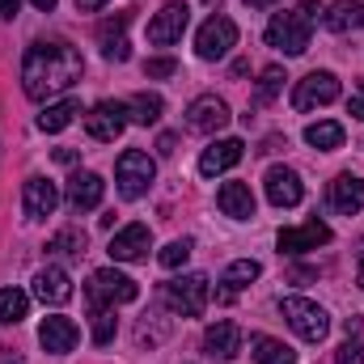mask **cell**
Returning a JSON list of instances; mask_svg holds the SVG:
<instances>
[{
    "label": "cell",
    "instance_id": "obj_44",
    "mask_svg": "<svg viewBox=\"0 0 364 364\" xmlns=\"http://www.w3.org/2000/svg\"><path fill=\"white\" fill-rule=\"evenodd\" d=\"M246 4H250V9H272L275 0H246Z\"/></svg>",
    "mask_w": 364,
    "mask_h": 364
},
{
    "label": "cell",
    "instance_id": "obj_18",
    "mask_svg": "<svg viewBox=\"0 0 364 364\" xmlns=\"http://www.w3.org/2000/svg\"><path fill=\"white\" fill-rule=\"evenodd\" d=\"M77 339H81V331H77L73 318H60V314H55V318H43V326H38V343H43L47 352H55V356L73 352Z\"/></svg>",
    "mask_w": 364,
    "mask_h": 364
},
{
    "label": "cell",
    "instance_id": "obj_5",
    "mask_svg": "<svg viewBox=\"0 0 364 364\" xmlns=\"http://www.w3.org/2000/svg\"><path fill=\"white\" fill-rule=\"evenodd\" d=\"M140 296V288H136V279L123 272H114V267H102V272L90 275V284H85V301L90 305H127V301H136Z\"/></svg>",
    "mask_w": 364,
    "mask_h": 364
},
{
    "label": "cell",
    "instance_id": "obj_26",
    "mask_svg": "<svg viewBox=\"0 0 364 364\" xmlns=\"http://www.w3.org/2000/svg\"><path fill=\"white\" fill-rule=\"evenodd\" d=\"M73 114H81V102H73V97L51 102V106L38 114V127H43V132H64V127L73 123Z\"/></svg>",
    "mask_w": 364,
    "mask_h": 364
},
{
    "label": "cell",
    "instance_id": "obj_40",
    "mask_svg": "<svg viewBox=\"0 0 364 364\" xmlns=\"http://www.w3.org/2000/svg\"><path fill=\"white\" fill-rule=\"evenodd\" d=\"M301 13H305L309 21H318V13H322V9H318V0H305V4H301Z\"/></svg>",
    "mask_w": 364,
    "mask_h": 364
},
{
    "label": "cell",
    "instance_id": "obj_43",
    "mask_svg": "<svg viewBox=\"0 0 364 364\" xmlns=\"http://www.w3.org/2000/svg\"><path fill=\"white\" fill-rule=\"evenodd\" d=\"M30 4H34V9H43V13H51V9H55V0H30Z\"/></svg>",
    "mask_w": 364,
    "mask_h": 364
},
{
    "label": "cell",
    "instance_id": "obj_2",
    "mask_svg": "<svg viewBox=\"0 0 364 364\" xmlns=\"http://www.w3.org/2000/svg\"><path fill=\"white\" fill-rule=\"evenodd\" d=\"M279 314L288 318V326L305 339V343H322L331 335V314L318 305V301H305V296H284L279 301Z\"/></svg>",
    "mask_w": 364,
    "mask_h": 364
},
{
    "label": "cell",
    "instance_id": "obj_31",
    "mask_svg": "<svg viewBox=\"0 0 364 364\" xmlns=\"http://www.w3.org/2000/svg\"><path fill=\"white\" fill-rule=\"evenodd\" d=\"M127 110H132V119H136V123H144V127H153V123L161 119V110H166V102H161L157 93H136V97L127 102Z\"/></svg>",
    "mask_w": 364,
    "mask_h": 364
},
{
    "label": "cell",
    "instance_id": "obj_25",
    "mask_svg": "<svg viewBox=\"0 0 364 364\" xmlns=\"http://www.w3.org/2000/svg\"><path fill=\"white\" fill-rule=\"evenodd\" d=\"M250 356L259 364H296V352L272 335H250Z\"/></svg>",
    "mask_w": 364,
    "mask_h": 364
},
{
    "label": "cell",
    "instance_id": "obj_30",
    "mask_svg": "<svg viewBox=\"0 0 364 364\" xmlns=\"http://www.w3.org/2000/svg\"><path fill=\"white\" fill-rule=\"evenodd\" d=\"M47 255H55V259H81V255H85V233H81V229L55 233V237L47 242Z\"/></svg>",
    "mask_w": 364,
    "mask_h": 364
},
{
    "label": "cell",
    "instance_id": "obj_9",
    "mask_svg": "<svg viewBox=\"0 0 364 364\" xmlns=\"http://www.w3.org/2000/svg\"><path fill=\"white\" fill-rule=\"evenodd\" d=\"M335 97H339V77L335 73H309L292 90V110H318V106H331Z\"/></svg>",
    "mask_w": 364,
    "mask_h": 364
},
{
    "label": "cell",
    "instance_id": "obj_15",
    "mask_svg": "<svg viewBox=\"0 0 364 364\" xmlns=\"http://www.w3.org/2000/svg\"><path fill=\"white\" fill-rule=\"evenodd\" d=\"M149 246H153L149 225H127V229H119V233L110 237V259H114V263H140V259L149 255Z\"/></svg>",
    "mask_w": 364,
    "mask_h": 364
},
{
    "label": "cell",
    "instance_id": "obj_7",
    "mask_svg": "<svg viewBox=\"0 0 364 364\" xmlns=\"http://www.w3.org/2000/svg\"><path fill=\"white\" fill-rule=\"evenodd\" d=\"M233 43H237V26H233L229 17H208V21L199 26V34H195L199 60H225V55L233 51Z\"/></svg>",
    "mask_w": 364,
    "mask_h": 364
},
{
    "label": "cell",
    "instance_id": "obj_36",
    "mask_svg": "<svg viewBox=\"0 0 364 364\" xmlns=\"http://www.w3.org/2000/svg\"><path fill=\"white\" fill-rule=\"evenodd\" d=\"M174 73H178V64H174L170 55H157V60H149V64H144V77H153V81L174 77Z\"/></svg>",
    "mask_w": 364,
    "mask_h": 364
},
{
    "label": "cell",
    "instance_id": "obj_4",
    "mask_svg": "<svg viewBox=\"0 0 364 364\" xmlns=\"http://www.w3.org/2000/svg\"><path fill=\"white\" fill-rule=\"evenodd\" d=\"M309 34H314V21L301 9L275 13L272 21H267V43H272L275 51H284V55H301L309 47Z\"/></svg>",
    "mask_w": 364,
    "mask_h": 364
},
{
    "label": "cell",
    "instance_id": "obj_21",
    "mask_svg": "<svg viewBox=\"0 0 364 364\" xmlns=\"http://www.w3.org/2000/svg\"><path fill=\"white\" fill-rule=\"evenodd\" d=\"M34 296L43 301V305H64L68 296H73V279L64 267H43V272L34 275Z\"/></svg>",
    "mask_w": 364,
    "mask_h": 364
},
{
    "label": "cell",
    "instance_id": "obj_23",
    "mask_svg": "<svg viewBox=\"0 0 364 364\" xmlns=\"http://www.w3.org/2000/svg\"><path fill=\"white\" fill-rule=\"evenodd\" d=\"M216 203H220V212L233 216V220H250V216H255V195H250L246 182H220Z\"/></svg>",
    "mask_w": 364,
    "mask_h": 364
},
{
    "label": "cell",
    "instance_id": "obj_41",
    "mask_svg": "<svg viewBox=\"0 0 364 364\" xmlns=\"http://www.w3.org/2000/svg\"><path fill=\"white\" fill-rule=\"evenodd\" d=\"M102 4H106V0H77V9H81V13H97Z\"/></svg>",
    "mask_w": 364,
    "mask_h": 364
},
{
    "label": "cell",
    "instance_id": "obj_27",
    "mask_svg": "<svg viewBox=\"0 0 364 364\" xmlns=\"http://www.w3.org/2000/svg\"><path fill=\"white\" fill-rule=\"evenodd\" d=\"M263 275V267L255 263V259H237V263H229L225 275H220V284H225V292H242L246 284H255Z\"/></svg>",
    "mask_w": 364,
    "mask_h": 364
},
{
    "label": "cell",
    "instance_id": "obj_1",
    "mask_svg": "<svg viewBox=\"0 0 364 364\" xmlns=\"http://www.w3.org/2000/svg\"><path fill=\"white\" fill-rule=\"evenodd\" d=\"M85 64L77 55V47L68 43H34L21 60V90L30 93L34 102H47V97H60L81 81Z\"/></svg>",
    "mask_w": 364,
    "mask_h": 364
},
{
    "label": "cell",
    "instance_id": "obj_37",
    "mask_svg": "<svg viewBox=\"0 0 364 364\" xmlns=\"http://www.w3.org/2000/svg\"><path fill=\"white\" fill-rule=\"evenodd\" d=\"M348 114H352V119H364V85L348 97Z\"/></svg>",
    "mask_w": 364,
    "mask_h": 364
},
{
    "label": "cell",
    "instance_id": "obj_33",
    "mask_svg": "<svg viewBox=\"0 0 364 364\" xmlns=\"http://www.w3.org/2000/svg\"><path fill=\"white\" fill-rule=\"evenodd\" d=\"M284 85V73L279 68H263V77H259V90H255V106H267L275 93Z\"/></svg>",
    "mask_w": 364,
    "mask_h": 364
},
{
    "label": "cell",
    "instance_id": "obj_13",
    "mask_svg": "<svg viewBox=\"0 0 364 364\" xmlns=\"http://www.w3.org/2000/svg\"><path fill=\"white\" fill-rule=\"evenodd\" d=\"M186 26H191V9L178 4V0H170L153 21H149V43H157V47H170V43H178L182 34H186Z\"/></svg>",
    "mask_w": 364,
    "mask_h": 364
},
{
    "label": "cell",
    "instance_id": "obj_34",
    "mask_svg": "<svg viewBox=\"0 0 364 364\" xmlns=\"http://www.w3.org/2000/svg\"><path fill=\"white\" fill-rule=\"evenodd\" d=\"M157 259H161V267H170V272H174V267H182V263L191 259V242H186V237L170 242V246H166V250H161Z\"/></svg>",
    "mask_w": 364,
    "mask_h": 364
},
{
    "label": "cell",
    "instance_id": "obj_24",
    "mask_svg": "<svg viewBox=\"0 0 364 364\" xmlns=\"http://www.w3.org/2000/svg\"><path fill=\"white\" fill-rule=\"evenodd\" d=\"M322 21L335 30V34H348V30H364V4L356 0H335L326 13H322Z\"/></svg>",
    "mask_w": 364,
    "mask_h": 364
},
{
    "label": "cell",
    "instance_id": "obj_12",
    "mask_svg": "<svg viewBox=\"0 0 364 364\" xmlns=\"http://www.w3.org/2000/svg\"><path fill=\"white\" fill-rule=\"evenodd\" d=\"M326 242H331V225H322V220H305L296 229H279V237H275L279 255H305V250H318Z\"/></svg>",
    "mask_w": 364,
    "mask_h": 364
},
{
    "label": "cell",
    "instance_id": "obj_10",
    "mask_svg": "<svg viewBox=\"0 0 364 364\" xmlns=\"http://www.w3.org/2000/svg\"><path fill=\"white\" fill-rule=\"evenodd\" d=\"M127 106L123 102H97L90 114H85V132H90L97 144H110V140H119L123 136V127H127Z\"/></svg>",
    "mask_w": 364,
    "mask_h": 364
},
{
    "label": "cell",
    "instance_id": "obj_29",
    "mask_svg": "<svg viewBox=\"0 0 364 364\" xmlns=\"http://www.w3.org/2000/svg\"><path fill=\"white\" fill-rule=\"evenodd\" d=\"M26 314H30V296L21 288H0V322L4 326H17Z\"/></svg>",
    "mask_w": 364,
    "mask_h": 364
},
{
    "label": "cell",
    "instance_id": "obj_20",
    "mask_svg": "<svg viewBox=\"0 0 364 364\" xmlns=\"http://www.w3.org/2000/svg\"><path fill=\"white\" fill-rule=\"evenodd\" d=\"M102 195H106V182L97 178V174H73V182H68V208L81 216V212H93L97 203H102Z\"/></svg>",
    "mask_w": 364,
    "mask_h": 364
},
{
    "label": "cell",
    "instance_id": "obj_22",
    "mask_svg": "<svg viewBox=\"0 0 364 364\" xmlns=\"http://www.w3.org/2000/svg\"><path fill=\"white\" fill-rule=\"evenodd\" d=\"M127 13H119V17H110V21H102L97 26V43H102V55L106 60H114V64H123L127 55H132V47H127Z\"/></svg>",
    "mask_w": 364,
    "mask_h": 364
},
{
    "label": "cell",
    "instance_id": "obj_39",
    "mask_svg": "<svg viewBox=\"0 0 364 364\" xmlns=\"http://www.w3.org/2000/svg\"><path fill=\"white\" fill-rule=\"evenodd\" d=\"M17 9H21V0H0V17H17Z\"/></svg>",
    "mask_w": 364,
    "mask_h": 364
},
{
    "label": "cell",
    "instance_id": "obj_19",
    "mask_svg": "<svg viewBox=\"0 0 364 364\" xmlns=\"http://www.w3.org/2000/svg\"><path fill=\"white\" fill-rule=\"evenodd\" d=\"M326 199H331V208H335V212L356 216V212L364 208V178H356V174H339V178L331 182Z\"/></svg>",
    "mask_w": 364,
    "mask_h": 364
},
{
    "label": "cell",
    "instance_id": "obj_14",
    "mask_svg": "<svg viewBox=\"0 0 364 364\" xmlns=\"http://www.w3.org/2000/svg\"><path fill=\"white\" fill-rule=\"evenodd\" d=\"M267 199H272L275 208H296L301 199H305V186H301V174L296 170H288V166H272L267 170Z\"/></svg>",
    "mask_w": 364,
    "mask_h": 364
},
{
    "label": "cell",
    "instance_id": "obj_38",
    "mask_svg": "<svg viewBox=\"0 0 364 364\" xmlns=\"http://www.w3.org/2000/svg\"><path fill=\"white\" fill-rule=\"evenodd\" d=\"M174 144H178V136H170V132H166V136H161V140H157V149H161V153H166V157H170V153H174Z\"/></svg>",
    "mask_w": 364,
    "mask_h": 364
},
{
    "label": "cell",
    "instance_id": "obj_8",
    "mask_svg": "<svg viewBox=\"0 0 364 364\" xmlns=\"http://www.w3.org/2000/svg\"><path fill=\"white\" fill-rule=\"evenodd\" d=\"M229 119H233V114H229L225 97H216V93H203V97H195V102L186 106V127L199 132V136H216V132H225Z\"/></svg>",
    "mask_w": 364,
    "mask_h": 364
},
{
    "label": "cell",
    "instance_id": "obj_35",
    "mask_svg": "<svg viewBox=\"0 0 364 364\" xmlns=\"http://www.w3.org/2000/svg\"><path fill=\"white\" fill-rule=\"evenodd\" d=\"M364 360V326L356 331V339L348 335V343L339 348V364H360Z\"/></svg>",
    "mask_w": 364,
    "mask_h": 364
},
{
    "label": "cell",
    "instance_id": "obj_28",
    "mask_svg": "<svg viewBox=\"0 0 364 364\" xmlns=\"http://www.w3.org/2000/svg\"><path fill=\"white\" fill-rule=\"evenodd\" d=\"M305 140H309L314 149L331 153V149H339V144H343V123H331V119H322V123H309V127H305Z\"/></svg>",
    "mask_w": 364,
    "mask_h": 364
},
{
    "label": "cell",
    "instance_id": "obj_11",
    "mask_svg": "<svg viewBox=\"0 0 364 364\" xmlns=\"http://www.w3.org/2000/svg\"><path fill=\"white\" fill-rule=\"evenodd\" d=\"M55 208H60V186L55 182L43 178V174L26 178V186H21V212H26V220H47Z\"/></svg>",
    "mask_w": 364,
    "mask_h": 364
},
{
    "label": "cell",
    "instance_id": "obj_17",
    "mask_svg": "<svg viewBox=\"0 0 364 364\" xmlns=\"http://www.w3.org/2000/svg\"><path fill=\"white\" fill-rule=\"evenodd\" d=\"M242 352V331L233 322H212L203 331V356L208 360H233Z\"/></svg>",
    "mask_w": 364,
    "mask_h": 364
},
{
    "label": "cell",
    "instance_id": "obj_3",
    "mask_svg": "<svg viewBox=\"0 0 364 364\" xmlns=\"http://www.w3.org/2000/svg\"><path fill=\"white\" fill-rule=\"evenodd\" d=\"M161 296H166V305H170L178 318H199V314L208 309L212 284H208V275H203V272H191V275L170 279V284L161 288Z\"/></svg>",
    "mask_w": 364,
    "mask_h": 364
},
{
    "label": "cell",
    "instance_id": "obj_6",
    "mask_svg": "<svg viewBox=\"0 0 364 364\" xmlns=\"http://www.w3.org/2000/svg\"><path fill=\"white\" fill-rule=\"evenodd\" d=\"M153 178H157V166H153V157L140 153V149H127V153L119 157V166H114V182H119V195H123V199H140Z\"/></svg>",
    "mask_w": 364,
    "mask_h": 364
},
{
    "label": "cell",
    "instance_id": "obj_16",
    "mask_svg": "<svg viewBox=\"0 0 364 364\" xmlns=\"http://www.w3.org/2000/svg\"><path fill=\"white\" fill-rule=\"evenodd\" d=\"M246 157V144L242 140H216V144H208L203 149V157H199V174H208V178H216V174H225V170H233L237 161Z\"/></svg>",
    "mask_w": 364,
    "mask_h": 364
},
{
    "label": "cell",
    "instance_id": "obj_32",
    "mask_svg": "<svg viewBox=\"0 0 364 364\" xmlns=\"http://www.w3.org/2000/svg\"><path fill=\"white\" fill-rule=\"evenodd\" d=\"M90 318H93V343L106 348L114 339V309L110 305H90Z\"/></svg>",
    "mask_w": 364,
    "mask_h": 364
},
{
    "label": "cell",
    "instance_id": "obj_42",
    "mask_svg": "<svg viewBox=\"0 0 364 364\" xmlns=\"http://www.w3.org/2000/svg\"><path fill=\"white\" fill-rule=\"evenodd\" d=\"M356 284L364 288V246H360V263H356Z\"/></svg>",
    "mask_w": 364,
    "mask_h": 364
}]
</instances>
